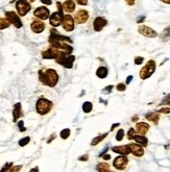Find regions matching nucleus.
Listing matches in <instances>:
<instances>
[{
  "label": "nucleus",
  "instance_id": "6",
  "mask_svg": "<svg viewBox=\"0 0 170 172\" xmlns=\"http://www.w3.org/2000/svg\"><path fill=\"white\" fill-rule=\"evenodd\" d=\"M16 9L18 15L23 17L32 9V5H30V2L27 0H18L16 2Z\"/></svg>",
  "mask_w": 170,
  "mask_h": 172
},
{
  "label": "nucleus",
  "instance_id": "17",
  "mask_svg": "<svg viewBox=\"0 0 170 172\" xmlns=\"http://www.w3.org/2000/svg\"><path fill=\"white\" fill-rule=\"evenodd\" d=\"M48 40H56V41H63V42H69L71 43L72 40L68 37H64L62 35H60L58 32V30L55 29H50V36Z\"/></svg>",
  "mask_w": 170,
  "mask_h": 172
},
{
  "label": "nucleus",
  "instance_id": "12",
  "mask_svg": "<svg viewBox=\"0 0 170 172\" xmlns=\"http://www.w3.org/2000/svg\"><path fill=\"white\" fill-rule=\"evenodd\" d=\"M139 34H141L142 36L147 37V38H156L158 37V32L154 29H152L151 27L146 26V25H140L138 27Z\"/></svg>",
  "mask_w": 170,
  "mask_h": 172
},
{
  "label": "nucleus",
  "instance_id": "8",
  "mask_svg": "<svg viewBox=\"0 0 170 172\" xmlns=\"http://www.w3.org/2000/svg\"><path fill=\"white\" fill-rule=\"evenodd\" d=\"M62 27L67 32H71L75 28V21L71 15H64L63 20H62Z\"/></svg>",
  "mask_w": 170,
  "mask_h": 172
},
{
  "label": "nucleus",
  "instance_id": "43",
  "mask_svg": "<svg viewBox=\"0 0 170 172\" xmlns=\"http://www.w3.org/2000/svg\"><path fill=\"white\" fill-rule=\"evenodd\" d=\"M88 159H89V155H87V154H85V155H83V156H81L79 158V161H88Z\"/></svg>",
  "mask_w": 170,
  "mask_h": 172
},
{
  "label": "nucleus",
  "instance_id": "10",
  "mask_svg": "<svg viewBox=\"0 0 170 172\" xmlns=\"http://www.w3.org/2000/svg\"><path fill=\"white\" fill-rule=\"evenodd\" d=\"M74 60H75V56L71 55V54H66V55L62 56L58 60H56L55 62L58 64H60V65L64 66L65 68H67V69H71L73 67Z\"/></svg>",
  "mask_w": 170,
  "mask_h": 172
},
{
  "label": "nucleus",
  "instance_id": "24",
  "mask_svg": "<svg viewBox=\"0 0 170 172\" xmlns=\"http://www.w3.org/2000/svg\"><path fill=\"white\" fill-rule=\"evenodd\" d=\"M107 73H109V70H107V67H103V66L99 67L96 70V75L99 78H105L107 76Z\"/></svg>",
  "mask_w": 170,
  "mask_h": 172
},
{
  "label": "nucleus",
  "instance_id": "28",
  "mask_svg": "<svg viewBox=\"0 0 170 172\" xmlns=\"http://www.w3.org/2000/svg\"><path fill=\"white\" fill-rule=\"evenodd\" d=\"M92 109H93V103L90 102V101H86V102H84V104H83L84 113L89 114V113L92 112Z\"/></svg>",
  "mask_w": 170,
  "mask_h": 172
},
{
  "label": "nucleus",
  "instance_id": "3",
  "mask_svg": "<svg viewBox=\"0 0 170 172\" xmlns=\"http://www.w3.org/2000/svg\"><path fill=\"white\" fill-rule=\"evenodd\" d=\"M58 5V12H54V13L50 14L49 16V24L52 27H58L62 24V20H63L64 13H63V5L61 2H56Z\"/></svg>",
  "mask_w": 170,
  "mask_h": 172
},
{
  "label": "nucleus",
  "instance_id": "27",
  "mask_svg": "<svg viewBox=\"0 0 170 172\" xmlns=\"http://www.w3.org/2000/svg\"><path fill=\"white\" fill-rule=\"evenodd\" d=\"M160 38H161L162 41H168L170 39V25L168 27H166L163 31H162V34L160 35Z\"/></svg>",
  "mask_w": 170,
  "mask_h": 172
},
{
  "label": "nucleus",
  "instance_id": "50",
  "mask_svg": "<svg viewBox=\"0 0 170 172\" xmlns=\"http://www.w3.org/2000/svg\"><path fill=\"white\" fill-rule=\"evenodd\" d=\"M162 2L166 3V4H170V0H161Z\"/></svg>",
  "mask_w": 170,
  "mask_h": 172
},
{
  "label": "nucleus",
  "instance_id": "31",
  "mask_svg": "<svg viewBox=\"0 0 170 172\" xmlns=\"http://www.w3.org/2000/svg\"><path fill=\"white\" fill-rule=\"evenodd\" d=\"M29 141H30V138L29 137H25V138H22L21 140H19V145L20 146H25L29 143Z\"/></svg>",
  "mask_w": 170,
  "mask_h": 172
},
{
  "label": "nucleus",
  "instance_id": "18",
  "mask_svg": "<svg viewBox=\"0 0 170 172\" xmlns=\"http://www.w3.org/2000/svg\"><path fill=\"white\" fill-rule=\"evenodd\" d=\"M150 126L148 123L145 122H138L136 124V132L138 135H142V136H145L146 134L149 130Z\"/></svg>",
  "mask_w": 170,
  "mask_h": 172
},
{
  "label": "nucleus",
  "instance_id": "45",
  "mask_svg": "<svg viewBox=\"0 0 170 172\" xmlns=\"http://www.w3.org/2000/svg\"><path fill=\"white\" fill-rule=\"evenodd\" d=\"M19 128H20V130L21 132H24L25 130V128H24V126H23V121H20V122H19Z\"/></svg>",
  "mask_w": 170,
  "mask_h": 172
},
{
  "label": "nucleus",
  "instance_id": "22",
  "mask_svg": "<svg viewBox=\"0 0 170 172\" xmlns=\"http://www.w3.org/2000/svg\"><path fill=\"white\" fill-rule=\"evenodd\" d=\"M133 140H135L136 141V143L140 144V145H142L143 147H146V146L148 145V140L145 138V136H142V135L136 134L134 136V138H133Z\"/></svg>",
  "mask_w": 170,
  "mask_h": 172
},
{
  "label": "nucleus",
  "instance_id": "25",
  "mask_svg": "<svg viewBox=\"0 0 170 172\" xmlns=\"http://www.w3.org/2000/svg\"><path fill=\"white\" fill-rule=\"evenodd\" d=\"M96 170L100 172H109L111 171V168H110V165L107 163H99L96 166Z\"/></svg>",
  "mask_w": 170,
  "mask_h": 172
},
{
  "label": "nucleus",
  "instance_id": "40",
  "mask_svg": "<svg viewBox=\"0 0 170 172\" xmlns=\"http://www.w3.org/2000/svg\"><path fill=\"white\" fill-rule=\"evenodd\" d=\"M12 166H13V163H9V164H6V165H5L1 170H2V171H9V169L12 168Z\"/></svg>",
  "mask_w": 170,
  "mask_h": 172
},
{
  "label": "nucleus",
  "instance_id": "48",
  "mask_svg": "<svg viewBox=\"0 0 170 172\" xmlns=\"http://www.w3.org/2000/svg\"><path fill=\"white\" fill-rule=\"evenodd\" d=\"M132 79H133V76L132 75L128 76V78H126V83H130V81H132Z\"/></svg>",
  "mask_w": 170,
  "mask_h": 172
},
{
  "label": "nucleus",
  "instance_id": "4",
  "mask_svg": "<svg viewBox=\"0 0 170 172\" xmlns=\"http://www.w3.org/2000/svg\"><path fill=\"white\" fill-rule=\"evenodd\" d=\"M66 52H64L63 50L58 49L56 47L50 46L49 48H47L46 50L42 51V58L45 60H58L62 56L66 55Z\"/></svg>",
  "mask_w": 170,
  "mask_h": 172
},
{
  "label": "nucleus",
  "instance_id": "15",
  "mask_svg": "<svg viewBox=\"0 0 170 172\" xmlns=\"http://www.w3.org/2000/svg\"><path fill=\"white\" fill-rule=\"evenodd\" d=\"M130 149V153H133L135 156L137 158H141V156L144 155V148L142 145L138 143H130L128 144Z\"/></svg>",
  "mask_w": 170,
  "mask_h": 172
},
{
  "label": "nucleus",
  "instance_id": "19",
  "mask_svg": "<svg viewBox=\"0 0 170 172\" xmlns=\"http://www.w3.org/2000/svg\"><path fill=\"white\" fill-rule=\"evenodd\" d=\"M62 5H63V9L68 14L73 13L76 9V3L74 0H66L64 3H62Z\"/></svg>",
  "mask_w": 170,
  "mask_h": 172
},
{
  "label": "nucleus",
  "instance_id": "1",
  "mask_svg": "<svg viewBox=\"0 0 170 172\" xmlns=\"http://www.w3.org/2000/svg\"><path fill=\"white\" fill-rule=\"evenodd\" d=\"M38 75L40 83L49 88L55 87L58 83V79H60V76H58V73L56 72V70L51 69V68L40 70L38 72Z\"/></svg>",
  "mask_w": 170,
  "mask_h": 172
},
{
  "label": "nucleus",
  "instance_id": "2",
  "mask_svg": "<svg viewBox=\"0 0 170 172\" xmlns=\"http://www.w3.org/2000/svg\"><path fill=\"white\" fill-rule=\"evenodd\" d=\"M53 102L48 99L44 98V97H41L37 100L36 103V111L39 115L41 116H45V115L49 114L50 112L53 109Z\"/></svg>",
  "mask_w": 170,
  "mask_h": 172
},
{
  "label": "nucleus",
  "instance_id": "32",
  "mask_svg": "<svg viewBox=\"0 0 170 172\" xmlns=\"http://www.w3.org/2000/svg\"><path fill=\"white\" fill-rule=\"evenodd\" d=\"M123 138H124V130H119L118 132H117V135H116V140L117 141H122Z\"/></svg>",
  "mask_w": 170,
  "mask_h": 172
},
{
  "label": "nucleus",
  "instance_id": "33",
  "mask_svg": "<svg viewBox=\"0 0 170 172\" xmlns=\"http://www.w3.org/2000/svg\"><path fill=\"white\" fill-rule=\"evenodd\" d=\"M137 134L136 130H134V128H130V130H128V140H133V138H134V136Z\"/></svg>",
  "mask_w": 170,
  "mask_h": 172
},
{
  "label": "nucleus",
  "instance_id": "21",
  "mask_svg": "<svg viewBox=\"0 0 170 172\" xmlns=\"http://www.w3.org/2000/svg\"><path fill=\"white\" fill-rule=\"evenodd\" d=\"M22 116V109H21V103L18 102L15 104L13 109V120L14 122H16L20 117Z\"/></svg>",
  "mask_w": 170,
  "mask_h": 172
},
{
  "label": "nucleus",
  "instance_id": "11",
  "mask_svg": "<svg viewBox=\"0 0 170 172\" xmlns=\"http://www.w3.org/2000/svg\"><path fill=\"white\" fill-rule=\"evenodd\" d=\"M34 16L40 20H47L49 19L50 12L46 6H39L34 11Z\"/></svg>",
  "mask_w": 170,
  "mask_h": 172
},
{
  "label": "nucleus",
  "instance_id": "9",
  "mask_svg": "<svg viewBox=\"0 0 170 172\" xmlns=\"http://www.w3.org/2000/svg\"><path fill=\"white\" fill-rule=\"evenodd\" d=\"M89 18H90V14L86 9H79V11L74 14V21L77 24H85L89 20Z\"/></svg>",
  "mask_w": 170,
  "mask_h": 172
},
{
  "label": "nucleus",
  "instance_id": "37",
  "mask_svg": "<svg viewBox=\"0 0 170 172\" xmlns=\"http://www.w3.org/2000/svg\"><path fill=\"white\" fill-rule=\"evenodd\" d=\"M144 58H142V56H137L136 58H135V64L136 65H141L142 63H143Z\"/></svg>",
  "mask_w": 170,
  "mask_h": 172
},
{
  "label": "nucleus",
  "instance_id": "44",
  "mask_svg": "<svg viewBox=\"0 0 170 172\" xmlns=\"http://www.w3.org/2000/svg\"><path fill=\"white\" fill-rule=\"evenodd\" d=\"M125 2L128 5H130V6H132V5L135 4V0H125Z\"/></svg>",
  "mask_w": 170,
  "mask_h": 172
},
{
  "label": "nucleus",
  "instance_id": "26",
  "mask_svg": "<svg viewBox=\"0 0 170 172\" xmlns=\"http://www.w3.org/2000/svg\"><path fill=\"white\" fill-rule=\"evenodd\" d=\"M107 132L100 135V136H98V137H95V138L93 139V140H92L91 146H96L97 144H99L100 142H102V140H104V139L107 138Z\"/></svg>",
  "mask_w": 170,
  "mask_h": 172
},
{
  "label": "nucleus",
  "instance_id": "7",
  "mask_svg": "<svg viewBox=\"0 0 170 172\" xmlns=\"http://www.w3.org/2000/svg\"><path fill=\"white\" fill-rule=\"evenodd\" d=\"M5 18L9 21L11 24H13L16 28H21L23 26L22 21H21L20 17L17 13H15L14 11L5 12Z\"/></svg>",
  "mask_w": 170,
  "mask_h": 172
},
{
  "label": "nucleus",
  "instance_id": "14",
  "mask_svg": "<svg viewBox=\"0 0 170 172\" xmlns=\"http://www.w3.org/2000/svg\"><path fill=\"white\" fill-rule=\"evenodd\" d=\"M107 24V20L103 17H96L93 21V29L95 31H101Z\"/></svg>",
  "mask_w": 170,
  "mask_h": 172
},
{
  "label": "nucleus",
  "instance_id": "38",
  "mask_svg": "<svg viewBox=\"0 0 170 172\" xmlns=\"http://www.w3.org/2000/svg\"><path fill=\"white\" fill-rule=\"evenodd\" d=\"M113 86H109V87H105L104 89L102 90V93L103 94H109V93H111L112 92V89H113Z\"/></svg>",
  "mask_w": 170,
  "mask_h": 172
},
{
  "label": "nucleus",
  "instance_id": "53",
  "mask_svg": "<svg viewBox=\"0 0 170 172\" xmlns=\"http://www.w3.org/2000/svg\"><path fill=\"white\" fill-rule=\"evenodd\" d=\"M29 2H35V1H36V0H28Z\"/></svg>",
  "mask_w": 170,
  "mask_h": 172
},
{
  "label": "nucleus",
  "instance_id": "5",
  "mask_svg": "<svg viewBox=\"0 0 170 172\" xmlns=\"http://www.w3.org/2000/svg\"><path fill=\"white\" fill-rule=\"evenodd\" d=\"M156 68H157V64H156V62H154L153 60H148L147 64H146V65L140 70V73H139L140 78H141V79H147V78H149L150 76L154 73Z\"/></svg>",
  "mask_w": 170,
  "mask_h": 172
},
{
  "label": "nucleus",
  "instance_id": "23",
  "mask_svg": "<svg viewBox=\"0 0 170 172\" xmlns=\"http://www.w3.org/2000/svg\"><path fill=\"white\" fill-rule=\"evenodd\" d=\"M145 118L147 119V120L153 122L154 124H158V123H159V120H160V115L158 112L157 113H149V114L146 115Z\"/></svg>",
  "mask_w": 170,
  "mask_h": 172
},
{
  "label": "nucleus",
  "instance_id": "42",
  "mask_svg": "<svg viewBox=\"0 0 170 172\" xmlns=\"http://www.w3.org/2000/svg\"><path fill=\"white\" fill-rule=\"evenodd\" d=\"M21 168H22V166H17V167H13L9 169V171H19V170H21Z\"/></svg>",
  "mask_w": 170,
  "mask_h": 172
},
{
  "label": "nucleus",
  "instance_id": "49",
  "mask_svg": "<svg viewBox=\"0 0 170 172\" xmlns=\"http://www.w3.org/2000/svg\"><path fill=\"white\" fill-rule=\"evenodd\" d=\"M119 125H120V123H116V124H114V125L112 126V127H111V130H113L115 127H117V126H119Z\"/></svg>",
  "mask_w": 170,
  "mask_h": 172
},
{
  "label": "nucleus",
  "instance_id": "35",
  "mask_svg": "<svg viewBox=\"0 0 170 172\" xmlns=\"http://www.w3.org/2000/svg\"><path fill=\"white\" fill-rule=\"evenodd\" d=\"M116 89L118 90V91H120V92H123V91H125L126 90V86L124 85V83H118V85L116 86Z\"/></svg>",
  "mask_w": 170,
  "mask_h": 172
},
{
  "label": "nucleus",
  "instance_id": "52",
  "mask_svg": "<svg viewBox=\"0 0 170 172\" xmlns=\"http://www.w3.org/2000/svg\"><path fill=\"white\" fill-rule=\"evenodd\" d=\"M137 119H138V117H134V118H133V121H136Z\"/></svg>",
  "mask_w": 170,
  "mask_h": 172
},
{
  "label": "nucleus",
  "instance_id": "41",
  "mask_svg": "<svg viewBox=\"0 0 170 172\" xmlns=\"http://www.w3.org/2000/svg\"><path fill=\"white\" fill-rule=\"evenodd\" d=\"M41 2H42L43 4H46V5H51L52 4L51 0H41Z\"/></svg>",
  "mask_w": 170,
  "mask_h": 172
},
{
  "label": "nucleus",
  "instance_id": "34",
  "mask_svg": "<svg viewBox=\"0 0 170 172\" xmlns=\"http://www.w3.org/2000/svg\"><path fill=\"white\" fill-rule=\"evenodd\" d=\"M159 114H170V107H162L158 111Z\"/></svg>",
  "mask_w": 170,
  "mask_h": 172
},
{
  "label": "nucleus",
  "instance_id": "20",
  "mask_svg": "<svg viewBox=\"0 0 170 172\" xmlns=\"http://www.w3.org/2000/svg\"><path fill=\"white\" fill-rule=\"evenodd\" d=\"M112 150L116 153L122 154V155H128L130 153V149L128 145H121V146H114Z\"/></svg>",
  "mask_w": 170,
  "mask_h": 172
},
{
  "label": "nucleus",
  "instance_id": "36",
  "mask_svg": "<svg viewBox=\"0 0 170 172\" xmlns=\"http://www.w3.org/2000/svg\"><path fill=\"white\" fill-rule=\"evenodd\" d=\"M161 104H164V105H169L170 107V94L169 95H167V96L165 97V98L162 100V103Z\"/></svg>",
  "mask_w": 170,
  "mask_h": 172
},
{
  "label": "nucleus",
  "instance_id": "16",
  "mask_svg": "<svg viewBox=\"0 0 170 172\" xmlns=\"http://www.w3.org/2000/svg\"><path fill=\"white\" fill-rule=\"evenodd\" d=\"M45 27H46L45 26V23L42 20H40V19L34 20L30 23V29L34 31L35 34H41V32H43Z\"/></svg>",
  "mask_w": 170,
  "mask_h": 172
},
{
  "label": "nucleus",
  "instance_id": "51",
  "mask_svg": "<svg viewBox=\"0 0 170 172\" xmlns=\"http://www.w3.org/2000/svg\"><path fill=\"white\" fill-rule=\"evenodd\" d=\"M38 168H34V169H32V171H38Z\"/></svg>",
  "mask_w": 170,
  "mask_h": 172
},
{
  "label": "nucleus",
  "instance_id": "29",
  "mask_svg": "<svg viewBox=\"0 0 170 172\" xmlns=\"http://www.w3.org/2000/svg\"><path fill=\"white\" fill-rule=\"evenodd\" d=\"M9 25H11V23H9V21L6 18L0 17V30L7 28V27H9Z\"/></svg>",
  "mask_w": 170,
  "mask_h": 172
},
{
  "label": "nucleus",
  "instance_id": "39",
  "mask_svg": "<svg viewBox=\"0 0 170 172\" xmlns=\"http://www.w3.org/2000/svg\"><path fill=\"white\" fill-rule=\"evenodd\" d=\"M74 1L79 5H87L88 4V0H74Z\"/></svg>",
  "mask_w": 170,
  "mask_h": 172
},
{
  "label": "nucleus",
  "instance_id": "47",
  "mask_svg": "<svg viewBox=\"0 0 170 172\" xmlns=\"http://www.w3.org/2000/svg\"><path fill=\"white\" fill-rule=\"evenodd\" d=\"M101 158H103V160H107H107L111 159V155H110V154H104V155H102Z\"/></svg>",
  "mask_w": 170,
  "mask_h": 172
},
{
  "label": "nucleus",
  "instance_id": "13",
  "mask_svg": "<svg viewBox=\"0 0 170 172\" xmlns=\"http://www.w3.org/2000/svg\"><path fill=\"white\" fill-rule=\"evenodd\" d=\"M128 159L125 155H122V154H121V156H117L116 159L114 160V162H113V166L117 170H124L126 166H128Z\"/></svg>",
  "mask_w": 170,
  "mask_h": 172
},
{
  "label": "nucleus",
  "instance_id": "30",
  "mask_svg": "<svg viewBox=\"0 0 170 172\" xmlns=\"http://www.w3.org/2000/svg\"><path fill=\"white\" fill-rule=\"evenodd\" d=\"M70 134H71V132H70L69 128H65V130H63L62 132H61L60 136L63 140H66V139H68L70 137Z\"/></svg>",
  "mask_w": 170,
  "mask_h": 172
},
{
  "label": "nucleus",
  "instance_id": "46",
  "mask_svg": "<svg viewBox=\"0 0 170 172\" xmlns=\"http://www.w3.org/2000/svg\"><path fill=\"white\" fill-rule=\"evenodd\" d=\"M144 20H145V16H142V17H140V18L137 19V23H142Z\"/></svg>",
  "mask_w": 170,
  "mask_h": 172
}]
</instances>
